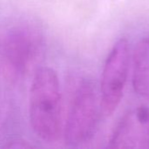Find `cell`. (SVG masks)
I'll use <instances>...</instances> for the list:
<instances>
[{"mask_svg":"<svg viewBox=\"0 0 149 149\" xmlns=\"http://www.w3.org/2000/svg\"><path fill=\"white\" fill-rule=\"evenodd\" d=\"M30 122L33 132L46 142L55 141L61 133L62 100L59 80L50 67H38L29 97Z\"/></svg>","mask_w":149,"mask_h":149,"instance_id":"obj_1","label":"cell"},{"mask_svg":"<svg viewBox=\"0 0 149 149\" xmlns=\"http://www.w3.org/2000/svg\"><path fill=\"white\" fill-rule=\"evenodd\" d=\"M100 114V99L95 84L83 80L76 89L69 107L64 128L66 144L77 147L89 141L96 132Z\"/></svg>","mask_w":149,"mask_h":149,"instance_id":"obj_2","label":"cell"},{"mask_svg":"<svg viewBox=\"0 0 149 149\" xmlns=\"http://www.w3.org/2000/svg\"><path fill=\"white\" fill-rule=\"evenodd\" d=\"M130 48L126 38H120L107 56L101 76L100 110L105 117L111 115L123 96L129 68Z\"/></svg>","mask_w":149,"mask_h":149,"instance_id":"obj_3","label":"cell"},{"mask_svg":"<svg viewBox=\"0 0 149 149\" xmlns=\"http://www.w3.org/2000/svg\"><path fill=\"white\" fill-rule=\"evenodd\" d=\"M43 50V35L33 24L17 25L5 38V58L17 74H25L32 70L38 63Z\"/></svg>","mask_w":149,"mask_h":149,"instance_id":"obj_4","label":"cell"},{"mask_svg":"<svg viewBox=\"0 0 149 149\" xmlns=\"http://www.w3.org/2000/svg\"><path fill=\"white\" fill-rule=\"evenodd\" d=\"M112 148H149V108L141 106L127 113L110 140Z\"/></svg>","mask_w":149,"mask_h":149,"instance_id":"obj_5","label":"cell"},{"mask_svg":"<svg viewBox=\"0 0 149 149\" xmlns=\"http://www.w3.org/2000/svg\"><path fill=\"white\" fill-rule=\"evenodd\" d=\"M133 86L138 95L149 99V37L142 38L134 50Z\"/></svg>","mask_w":149,"mask_h":149,"instance_id":"obj_6","label":"cell"}]
</instances>
